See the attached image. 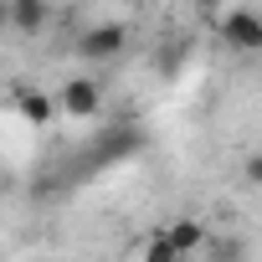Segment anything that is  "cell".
I'll use <instances>...</instances> for the list:
<instances>
[{
	"mask_svg": "<svg viewBox=\"0 0 262 262\" xmlns=\"http://www.w3.org/2000/svg\"><path fill=\"white\" fill-rule=\"evenodd\" d=\"M128 52V26L123 21H93L77 31V57L82 62H118Z\"/></svg>",
	"mask_w": 262,
	"mask_h": 262,
	"instance_id": "cell-1",
	"label": "cell"
},
{
	"mask_svg": "<svg viewBox=\"0 0 262 262\" xmlns=\"http://www.w3.org/2000/svg\"><path fill=\"white\" fill-rule=\"evenodd\" d=\"M98 108H103V82H98V77L77 72V77H67V82H62V93H57V113H72V118H93Z\"/></svg>",
	"mask_w": 262,
	"mask_h": 262,
	"instance_id": "cell-2",
	"label": "cell"
},
{
	"mask_svg": "<svg viewBox=\"0 0 262 262\" xmlns=\"http://www.w3.org/2000/svg\"><path fill=\"white\" fill-rule=\"evenodd\" d=\"M221 41H226L231 52H242V57L262 52V16H257V11H247V6L226 11V16H221Z\"/></svg>",
	"mask_w": 262,
	"mask_h": 262,
	"instance_id": "cell-3",
	"label": "cell"
},
{
	"mask_svg": "<svg viewBox=\"0 0 262 262\" xmlns=\"http://www.w3.org/2000/svg\"><path fill=\"white\" fill-rule=\"evenodd\" d=\"M52 26V0H11V31L41 36Z\"/></svg>",
	"mask_w": 262,
	"mask_h": 262,
	"instance_id": "cell-4",
	"label": "cell"
},
{
	"mask_svg": "<svg viewBox=\"0 0 262 262\" xmlns=\"http://www.w3.org/2000/svg\"><path fill=\"white\" fill-rule=\"evenodd\" d=\"M16 113L31 123V128H47L57 118V98L41 93V88H16Z\"/></svg>",
	"mask_w": 262,
	"mask_h": 262,
	"instance_id": "cell-5",
	"label": "cell"
},
{
	"mask_svg": "<svg viewBox=\"0 0 262 262\" xmlns=\"http://www.w3.org/2000/svg\"><path fill=\"white\" fill-rule=\"evenodd\" d=\"M206 236H211V226H206V221H195V216H180V221H170V226H165V242H170L180 257H195V252L206 247Z\"/></svg>",
	"mask_w": 262,
	"mask_h": 262,
	"instance_id": "cell-6",
	"label": "cell"
},
{
	"mask_svg": "<svg viewBox=\"0 0 262 262\" xmlns=\"http://www.w3.org/2000/svg\"><path fill=\"white\" fill-rule=\"evenodd\" d=\"M247 257H252V247L236 231H211L206 247H201V262H247Z\"/></svg>",
	"mask_w": 262,
	"mask_h": 262,
	"instance_id": "cell-7",
	"label": "cell"
},
{
	"mask_svg": "<svg viewBox=\"0 0 262 262\" xmlns=\"http://www.w3.org/2000/svg\"><path fill=\"white\" fill-rule=\"evenodd\" d=\"M139 144H144V134L139 128H118V134H103L98 139V165H108V160H128V155H139Z\"/></svg>",
	"mask_w": 262,
	"mask_h": 262,
	"instance_id": "cell-8",
	"label": "cell"
},
{
	"mask_svg": "<svg viewBox=\"0 0 262 262\" xmlns=\"http://www.w3.org/2000/svg\"><path fill=\"white\" fill-rule=\"evenodd\" d=\"M139 262H185V257H180V252H175V247H170V242H165V231H155V236H149V247H144V257H139Z\"/></svg>",
	"mask_w": 262,
	"mask_h": 262,
	"instance_id": "cell-9",
	"label": "cell"
},
{
	"mask_svg": "<svg viewBox=\"0 0 262 262\" xmlns=\"http://www.w3.org/2000/svg\"><path fill=\"white\" fill-rule=\"evenodd\" d=\"M242 180H247L252 190H262V149H247V160H242Z\"/></svg>",
	"mask_w": 262,
	"mask_h": 262,
	"instance_id": "cell-10",
	"label": "cell"
},
{
	"mask_svg": "<svg viewBox=\"0 0 262 262\" xmlns=\"http://www.w3.org/2000/svg\"><path fill=\"white\" fill-rule=\"evenodd\" d=\"M11 31V0H0V36Z\"/></svg>",
	"mask_w": 262,
	"mask_h": 262,
	"instance_id": "cell-11",
	"label": "cell"
},
{
	"mask_svg": "<svg viewBox=\"0 0 262 262\" xmlns=\"http://www.w3.org/2000/svg\"><path fill=\"white\" fill-rule=\"evenodd\" d=\"M0 98H6V72H0Z\"/></svg>",
	"mask_w": 262,
	"mask_h": 262,
	"instance_id": "cell-12",
	"label": "cell"
},
{
	"mask_svg": "<svg viewBox=\"0 0 262 262\" xmlns=\"http://www.w3.org/2000/svg\"><path fill=\"white\" fill-rule=\"evenodd\" d=\"M26 262H47V257H26Z\"/></svg>",
	"mask_w": 262,
	"mask_h": 262,
	"instance_id": "cell-13",
	"label": "cell"
},
{
	"mask_svg": "<svg viewBox=\"0 0 262 262\" xmlns=\"http://www.w3.org/2000/svg\"><path fill=\"white\" fill-rule=\"evenodd\" d=\"M0 180H6V170H0Z\"/></svg>",
	"mask_w": 262,
	"mask_h": 262,
	"instance_id": "cell-14",
	"label": "cell"
}]
</instances>
